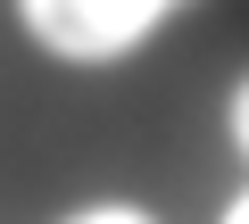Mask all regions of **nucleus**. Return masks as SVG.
<instances>
[{"label":"nucleus","mask_w":249,"mask_h":224,"mask_svg":"<svg viewBox=\"0 0 249 224\" xmlns=\"http://www.w3.org/2000/svg\"><path fill=\"white\" fill-rule=\"evenodd\" d=\"M25 34L42 50H58L67 67H108L124 50H142L166 17H175V0H25Z\"/></svg>","instance_id":"nucleus-1"},{"label":"nucleus","mask_w":249,"mask_h":224,"mask_svg":"<svg viewBox=\"0 0 249 224\" xmlns=\"http://www.w3.org/2000/svg\"><path fill=\"white\" fill-rule=\"evenodd\" d=\"M67 224H158L150 207H133V199H100V207H75Z\"/></svg>","instance_id":"nucleus-2"},{"label":"nucleus","mask_w":249,"mask_h":224,"mask_svg":"<svg viewBox=\"0 0 249 224\" xmlns=\"http://www.w3.org/2000/svg\"><path fill=\"white\" fill-rule=\"evenodd\" d=\"M232 141L249 150V75H241V91H232Z\"/></svg>","instance_id":"nucleus-3"},{"label":"nucleus","mask_w":249,"mask_h":224,"mask_svg":"<svg viewBox=\"0 0 249 224\" xmlns=\"http://www.w3.org/2000/svg\"><path fill=\"white\" fill-rule=\"evenodd\" d=\"M224 224H249V191H241V199H232V207H224Z\"/></svg>","instance_id":"nucleus-4"}]
</instances>
